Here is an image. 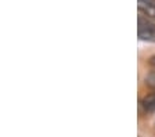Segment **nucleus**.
<instances>
[{
	"instance_id": "5",
	"label": "nucleus",
	"mask_w": 155,
	"mask_h": 137,
	"mask_svg": "<svg viewBox=\"0 0 155 137\" xmlns=\"http://www.w3.org/2000/svg\"><path fill=\"white\" fill-rule=\"evenodd\" d=\"M139 2H141V0H139Z\"/></svg>"
},
{
	"instance_id": "2",
	"label": "nucleus",
	"mask_w": 155,
	"mask_h": 137,
	"mask_svg": "<svg viewBox=\"0 0 155 137\" xmlns=\"http://www.w3.org/2000/svg\"><path fill=\"white\" fill-rule=\"evenodd\" d=\"M139 10L147 18L155 20V0H141V2H139Z\"/></svg>"
},
{
	"instance_id": "3",
	"label": "nucleus",
	"mask_w": 155,
	"mask_h": 137,
	"mask_svg": "<svg viewBox=\"0 0 155 137\" xmlns=\"http://www.w3.org/2000/svg\"><path fill=\"white\" fill-rule=\"evenodd\" d=\"M143 107L145 111H154L155 109V90L154 93H151L143 100Z\"/></svg>"
},
{
	"instance_id": "4",
	"label": "nucleus",
	"mask_w": 155,
	"mask_h": 137,
	"mask_svg": "<svg viewBox=\"0 0 155 137\" xmlns=\"http://www.w3.org/2000/svg\"><path fill=\"white\" fill-rule=\"evenodd\" d=\"M150 62H151V65H152V67H154V68H155V56L152 57V58H151V61H150Z\"/></svg>"
},
{
	"instance_id": "1",
	"label": "nucleus",
	"mask_w": 155,
	"mask_h": 137,
	"mask_svg": "<svg viewBox=\"0 0 155 137\" xmlns=\"http://www.w3.org/2000/svg\"><path fill=\"white\" fill-rule=\"evenodd\" d=\"M137 22H139V25H137V33H139L140 39L145 40V42L155 43V24L141 15L139 17Z\"/></svg>"
}]
</instances>
